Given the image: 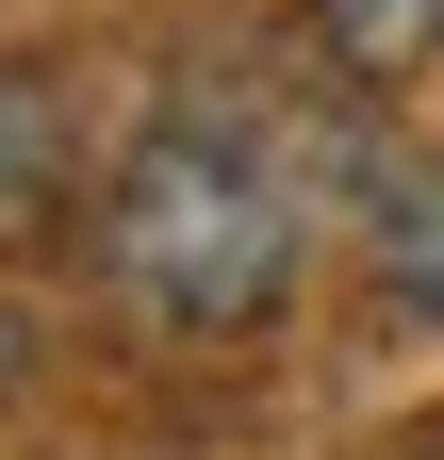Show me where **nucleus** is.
Returning a JSON list of instances; mask_svg holds the SVG:
<instances>
[{
    "label": "nucleus",
    "mask_w": 444,
    "mask_h": 460,
    "mask_svg": "<svg viewBox=\"0 0 444 460\" xmlns=\"http://www.w3.org/2000/svg\"><path fill=\"white\" fill-rule=\"evenodd\" d=\"M297 247H313L297 164L263 148V115L198 99V83L164 99L116 148V181H99V296L148 345H247L297 296Z\"/></svg>",
    "instance_id": "obj_1"
},
{
    "label": "nucleus",
    "mask_w": 444,
    "mask_h": 460,
    "mask_svg": "<svg viewBox=\"0 0 444 460\" xmlns=\"http://www.w3.org/2000/svg\"><path fill=\"white\" fill-rule=\"evenodd\" d=\"M346 230L378 247V313L428 329L444 313V164L395 148V132H346Z\"/></svg>",
    "instance_id": "obj_2"
},
{
    "label": "nucleus",
    "mask_w": 444,
    "mask_h": 460,
    "mask_svg": "<svg viewBox=\"0 0 444 460\" xmlns=\"http://www.w3.org/2000/svg\"><path fill=\"white\" fill-rule=\"evenodd\" d=\"M313 17H329V49H346L362 83H395V66L444 49V0H313Z\"/></svg>",
    "instance_id": "obj_3"
},
{
    "label": "nucleus",
    "mask_w": 444,
    "mask_h": 460,
    "mask_svg": "<svg viewBox=\"0 0 444 460\" xmlns=\"http://www.w3.org/2000/svg\"><path fill=\"white\" fill-rule=\"evenodd\" d=\"M67 214V99H49V66H17V230Z\"/></svg>",
    "instance_id": "obj_4"
}]
</instances>
